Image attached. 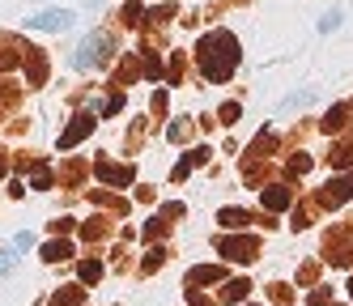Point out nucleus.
<instances>
[{"instance_id": "nucleus-1", "label": "nucleus", "mask_w": 353, "mask_h": 306, "mask_svg": "<svg viewBox=\"0 0 353 306\" xmlns=\"http://www.w3.org/2000/svg\"><path fill=\"white\" fill-rule=\"evenodd\" d=\"M196 60H200V72H205L209 81H225V76L239 68V43L225 30H213V34L200 39Z\"/></svg>"}, {"instance_id": "nucleus-2", "label": "nucleus", "mask_w": 353, "mask_h": 306, "mask_svg": "<svg viewBox=\"0 0 353 306\" xmlns=\"http://www.w3.org/2000/svg\"><path fill=\"white\" fill-rule=\"evenodd\" d=\"M107 51H111V39H107V34H85L81 47H77V56H72V64H77V68L103 64V60H107Z\"/></svg>"}, {"instance_id": "nucleus-3", "label": "nucleus", "mask_w": 353, "mask_h": 306, "mask_svg": "<svg viewBox=\"0 0 353 306\" xmlns=\"http://www.w3.org/2000/svg\"><path fill=\"white\" fill-rule=\"evenodd\" d=\"M30 30H68L72 26V13L68 9H43L39 17H26Z\"/></svg>"}, {"instance_id": "nucleus-4", "label": "nucleus", "mask_w": 353, "mask_h": 306, "mask_svg": "<svg viewBox=\"0 0 353 306\" xmlns=\"http://www.w3.org/2000/svg\"><path fill=\"white\" fill-rule=\"evenodd\" d=\"M221 255H230V260H239V264L256 260V238H225L221 243Z\"/></svg>"}, {"instance_id": "nucleus-5", "label": "nucleus", "mask_w": 353, "mask_h": 306, "mask_svg": "<svg viewBox=\"0 0 353 306\" xmlns=\"http://www.w3.org/2000/svg\"><path fill=\"white\" fill-rule=\"evenodd\" d=\"M90 127H94V115H77V119H72L64 132H60V149H72V145H77V141L90 132Z\"/></svg>"}, {"instance_id": "nucleus-6", "label": "nucleus", "mask_w": 353, "mask_h": 306, "mask_svg": "<svg viewBox=\"0 0 353 306\" xmlns=\"http://www.w3.org/2000/svg\"><path fill=\"white\" fill-rule=\"evenodd\" d=\"M94 174L103 178V183H115V187H128L132 183V166H107V162H98Z\"/></svg>"}, {"instance_id": "nucleus-7", "label": "nucleus", "mask_w": 353, "mask_h": 306, "mask_svg": "<svg viewBox=\"0 0 353 306\" xmlns=\"http://www.w3.org/2000/svg\"><path fill=\"white\" fill-rule=\"evenodd\" d=\"M205 162H209V149H192L188 158H183L179 166H174V178H183V174H188L192 166H205Z\"/></svg>"}, {"instance_id": "nucleus-8", "label": "nucleus", "mask_w": 353, "mask_h": 306, "mask_svg": "<svg viewBox=\"0 0 353 306\" xmlns=\"http://www.w3.org/2000/svg\"><path fill=\"white\" fill-rule=\"evenodd\" d=\"M247 280H225V285H221V302H243L247 298Z\"/></svg>"}, {"instance_id": "nucleus-9", "label": "nucleus", "mask_w": 353, "mask_h": 306, "mask_svg": "<svg viewBox=\"0 0 353 306\" xmlns=\"http://www.w3.org/2000/svg\"><path fill=\"white\" fill-rule=\"evenodd\" d=\"M68 255H72L68 243H47V247H43V260H47V264H60V260H68Z\"/></svg>"}, {"instance_id": "nucleus-10", "label": "nucleus", "mask_w": 353, "mask_h": 306, "mask_svg": "<svg viewBox=\"0 0 353 306\" xmlns=\"http://www.w3.org/2000/svg\"><path fill=\"white\" fill-rule=\"evenodd\" d=\"M217 221H221L225 229H243V225H247L251 217H247L243 209H221V217H217Z\"/></svg>"}, {"instance_id": "nucleus-11", "label": "nucleus", "mask_w": 353, "mask_h": 306, "mask_svg": "<svg viewBox=\"0 0 353 306\" xmlns=\"http://www.w3.org/2000/svg\"><path fill=\"white\" fill-rule=\"evenodd\" d=\"M290 204V187H268L264 192V209H285Z\"/></svg>"}, {"instance_id": "nucleus-12", "label": "nucleus", "mask_w": 353, "mask_h": 306, "mask_svg": "<svg viewBox=\"0 0 353 306\" xmlns=\"http://www.w3.org/2000/svg\"><path fill=\"white\" fill-rule=\"evenodd\" d=\"M209 280H221V268H192L188 285H209Z\"/></svg>"}, {"instance_id": "nucleus-13", "label": "nucleus", "mask_w": 353, "mask_h": 306, "mask_svg": "<svg viewBox=\"0 0 353 306\" xmlns=\"http://www.w3.org/2000/svg\"><path fill=\"white\" fill-rule=\"evenodd\" d=\"M345 107H332V111H327V119H323V132H341V127H345Z\"/></svg>"}, {"instance_id": "nucleus-14", "label": "nucleus", "mask_w": 353, "mask_h": 306, "mask_svg": "<svg viewBox=\"0 0 353 306\" xmlns=\"http://www.w3.org/2000/svg\"><path fill=\"white\" fill-rule=\"evenodd\" d=\"M119 21H123V26H137V21H141V5H137V0H128V5L119 9Z\"/></svg>"}, {"instance_id": "nucleus-15", "label": "nucleus", "mask_w": 353, "mask_h": 306, "mask_svg": "<svg viewBox=\"0 0 353 306\" xmlns=\"http://www.w3.org/2000/svg\"><path fill=\"white\" fill-rule=\"evenodd\" d=\"M98 276H103V264H98V260H85V264H81V280H85V285H94Z\"/></svg>"}, {"instance_id": "nucleus-16", "label": "nucleus", "mask_w": 353, "mask_h": 306, "mask_svg": "<svg viewBox=\"0 0 353 306\" xmlns=\"http://www.w3.org/2000/svg\"><path fill=\"white\" fill-rule=\"evenodd\" d=\"M81 302V289H68V294H56L52 298V306H77Z\"/></svg>"}, {"instance_id": "nucleus-17", "label": "nucleus", "mask_w": 353, "mask_h": 306, "mask_svg": "<svg viewBox=\"0 0 353 306\" xmlns=\"http://www.w3.org/2000/svg\"><path fill=\"white\" fill-rule=\"evenodd\" d=\"M336 26H341V9H332V13H323V21H319V30H323V34H332Z\"/></svg>"}, {"instance_id": "nucleus-18", "label": "nucleus", "mask_w": 353, "mask_h": 306, "mask_svg": "<svg viewBox=\"0 0 353 306\" xmlns=\"http://www.w3.org/2000/svg\"><path fill=\"white\" fill-rule=\"evenodd\" d=\"M311 98H315L311 90H302V94H290V98H285V111H290V107H307Z\"/></svg>"}, {"instance_id": "nucleus-19", "label": "nucleus", "mask_w": 353, "mask_h": 306, "mask_svg": "<svg viewBox=\"0 0 353 306\" xmlns=\"http://www.w3.org/2000/svg\"><path fill=\"white\" fill-rule=\"evenodd\" d=\"M13 264H17V255L5 247V251H0V272H13Z\"/></svg>"}, {"instance_id": "nucleus-20", "label": "nucleus", "mask_w": 353, "mask_h": 306, "mask_svg": "<svg viewBox=\"0 0 353 306\" xmlns=\"http://www.w3.org/2000/svg\"><path fill=\"white\" fill-rule=\"evenodd\" d=\"M239 119V107H234V102H225V107H221V123H234Z\"/></svg>"}, {"instance_id": "nucleus-21", "label": "nucleus", "mask_w": 353, "mask_h": 306, "mask_svg": "<svg viewBox=\"0 0 353 306\" xmlns=\"http://www.w3.org/2000/svg\"><path fill=\"white\" fill-rule=\"evenodd\" d=\"M290 170H294V174H307V170H311V158H294Z\"/></svg>"}, {"instance_id": "nucleus-22", "label": "nucleus", "mask_w": 353, "mask_h": 306, "mask_svg": "<svg viewBox=\"0 0 353 306\" xmlns=\"http://www.w3.org/2000/svg\"><path fill=\"white\" fill-rule=\"evenodd\" d=\"M52 229H56V234H68V229H72V217H60V221H52Z\"/></svg>"}, {"instance_id": "nucleus-23", "label": "nucleus", "mask_w": 353, "mask_h": 306, "mask_svg": "<svg viewBox=\"0 0 353 306\" xmlns=\"http://www.w3.org/2000/svg\"><path fill=\"white\" fill-rule=\"evenodd\" d=\"M349 298H353V285H349Z\"/></svg>"}]
</instances>
